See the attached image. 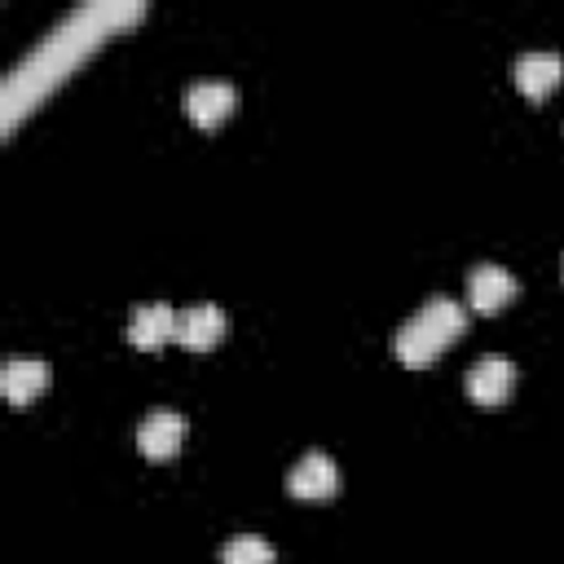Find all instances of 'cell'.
<instances>
[{"mask_svg": "<svg viewBox=\"0 0 564 564\" xmlns=\"http://www.w3.org/2000/svg\"><path fill=\"white\" fill-rule=\"evenodd\" d=\"M414 322L445 348L449 339H458V335L467 330V308H463L458 300H449V295H432V300L414 313Z\"/></svg>", "mask_w": 564, "mask_h": 564, "instance_id": "8fae6325", "label": "cell"}, {"mask_svg": "<svg viewBox=\"0 0 564 564\" xmlns=\"http://www.w3.org/2000/svg\"><path fill=\"white\" fill-rule=\"evenodd\" d=\"M507 300H516V273H511V269L485 260V264H476V269L467 273V304H471L476 313H494V308H502Z\"/></svg>", "mask_w": 564, "mask_h": 564, "instance_id": "5b68a950", "label": "cell"}, {"mask_svg": "<svg viewBox=\"0 0 564 564\" xmlns=\"http://www.w3.org/2000/svg\"><path fill=\"white\" fill-rule=\"evenodd\" d=\"M128 339L137 348H163L167 339H176V308L154 300V304H137L128 317Z\"/></svg>", "mask_w": 564, "mask_h": 564, "instance_id": "9c48e42d", "label": "cell"}, {"mask_svg": "<svg viewBox=\"0 0 564 564\" xmlns=\"http://www.w3.org/2000/svg\"><path fill=\"white\" fill-rule=\"evenodd\" d=\"M463 388H467V397H471L476 405H498V401H507L511 388H516V366H511L507 357H480V361H471V370L463 375Z\"/></svg>", "mask_w": 564, "mask_h": 564, "instance_id": "3957f363", "label": "cell"}, {"mask_svg": "<svg viewBox=\"0 0 564 564\" xmlns=\"http://www.w3.org/2000/svg\"><path fill=\"white\" fill-rule=\"evenodd\" d=\"M392 348H397V357L405 361V366H432L436 357H441V344L410 317L401 330H397V339H392Z\"/></svg>", "mask_w": 564, "mask_h": 564, "instance_id": "7c38bea8", "label": "cell"}, {"mask_svg": "<svg viewBox=\"0 0 564 564\" xmlns=\"http://www.w3.org/2000/svg\"><path fill=\"white\" fill-rule=\"evenodd\" d=\"M128 18H137V4H93V9H84V13H75V18H66L40 48H35V57L31 62H22V70L9 79V88H18L22 79H35V97L62 75V70H70V62L79 57V53H88L115 22H128Z\"/></svg>", "mask_w": 564, "mask_h": 564, "instance_id": "6da1fadb", "label": "cell"}, {"mask_svg": "<svg viewBox=\"0 0 564 564\" xmlns=\"http://www.w3.org/2000/svg\"><path fill=\"white\" fill-rule=\"evenodd\" d=\"M511 70H516V84L524 97H546L564 79V57L555 48H524Z\"/></svg>", "mask_w": 564, "mask_h": 564, "instance_id": "8992f818", "label": "cell"}, {"mask_svg": "<svg viewBox=\"0 0 564 564\" xmlns=\"http://www.w3.org/2000/svg\"><path fill=\"white\" fill-rule=\"evenodd\" d=\"M225 335V308L220 304H185L176 308V339L194 352L212 348Z\"/></svg>", "mask_w": 564, "mask_h": 564, "instance_id": "ba28073f", "label": "cell"}, {"mask_svg": "<svg viewBox=\"0 0 564 564\" xmlns=\"http://www.w3.org/2000/svg\"><path fill=\"white\" fill-rule=\"evenodd\" d=\"M44 388H48V366H44L40 357H13V361H4V370H0V392H4V401L26 405V401H35Z\"/></svg>", "mask_w": 564, "mask_h": 564, "instance_id": "30bf717a", "label": "cell"}, {"mask_svg": "<svg viewBox=\"0 0 564 564\" xmlns=\"http://www.w3.org/2000/svg\"><path fill=\"white\" fill-rule=\"evenodd\" d=\"M286 485H291V494L295 498H330L335 489H339V467H335V458L330 454H322V449H308L295 467H291V476H286Z\"/></svg>", "mask_w": 564, "mask_h": 564, "instance_id": "52a82bcc", "label": "cell"}, {"mask_svg": "<svg viewBox=\"0 0 564 564\" xmlns=\"http://www.w3.org/2000/svg\"><path fill=\"white\" fill-rule=\"evenodd\" d=\"M220 564H273V542L260 533H234L220 546Z\"/></svg>", "mask_w": 564, "mask_h": 564, "instance_id": "4fadbf2b", "label": "cell"}, {"mask_svg": "<svg viewBox=\"0 0 564 564\" xmlns=\"http://www.w3.org/2000/svg\"><path fill=\"white\" fill-rule=\"evenodd\" d=\"M181 441H185V414L163 410V405L150 410V414L141 419V427H137V445H141V454L154 458V463L172 458V454L181 449Z\"/></svg>", "mask_w": 564, "mask_h": 564, "instance_id": "277c9868", "label": "cell"}, {"mask_svg": "<svg viewBox=\"0 0 564 564\" xmlns=\"http://www.w3.org/2000/svg\"><path fill=\"white\" fill-rule=\"evenodd\" d=\"M238 106V88L229 79H194L185 88V115L198 123V128H216L234 115Z\"/></svg>", "mask_w": 564, "mask_h": 564, "instance_id": "7a4b0ae2", "label": "cell"}]
</instances>
